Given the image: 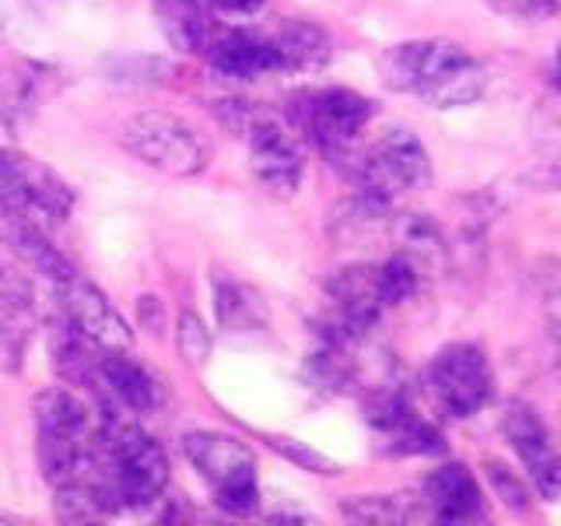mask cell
<instances>
[{
	"instance_id": "obj_1",
	"label": "cell",
	"mask_w": 561,
	"mask_h": 526,
	"mask_svg": "<svg viewBox=\"0 0 561 526\" xmlns=\"http://www.w3.org/2000/svg\"><path fill=\"white\" fill-rule=\"evenodd\" d=\"M379 81L397 95H414L435 110H456L484 95L488 70L446 39H411L379 57Z\"/></svg>"
},
{
	"instance_id": "obj_2",
	"label": "cell",
	"mask_w": 561,
	"mask_h": 526,
	"mask_svg": "<svg viewBox=\"0 0 561 526\" xmlns=\"http://www.w3.org/2000/svg\"><path fill=\"white\" fill-rule=\"evenodd\" d=\"M183 453L215 491V505L228 516H253L260 508L253 449L221 432H186Z\"/></svg>"
},
{
	"instance_id": "obj_3",
	"label": "cell",
	"mask_w": 561,
	"mask_h": 526,
	"mask_svg": "<svg viewBox=\"0 0 561 526\" xmlns=\"http://www.w3.org/2000/svg\"><path fill=\"white\" fill-rule=\"evenodd\" d=\"M376 105L351 88H323L291 102V123L337 165L358 162V140Z\"/></svg>"
},
{
	"instance_id": "obj_4",
	"label": "cell",
	"mask_w": 561,
	"mask_h": 526,
	"mask_svg": "<svg viewBox=\"0 0 561 526\" xmlns=\"http://www.w3.org/2000/svg\"><path fill=\"white\" fill-rule=\"evenodd\" d=\"M75 207V193L49 165L0 148V218H22L53 232Z\"/></svg>"
},
{
	"instance_id": "obj_5",
	"label": "cell",
	"mask_w": 561,
	"mask_h": 526,
	"mask_svg": "<svg viewBox=\"0 0 561 526\" xmlns=\"http://www.w3.org/2000/svg\"><path fill=\"white\" fill-rule=\"evenodd\" d=\"M119 137H123V148L134 158H140L145 165L165 175H175V180L197 175L210 162L207 137L175 113H162V110L137 113L127 119V127H123Z\"/></svg>"
},
{
	"instance_id": "obj_6",
	"label": "cell",
	"mask_w": 561,
	"mask_h": 526,
	"mask_svg": "<svg viewBox=\"0 0 561 526\" xmlns=\"http://www.w3.org/2000/svg\"><path fill=\"white\" fill-rule=\"evenodd\" d=\"M425 393L446 418H473L495 400L488 355L470 341H453L421 373Z\"/></svg>"
},
{
	"instance_id": "obj_7",
	"label": "cell",
	"mask_w": 561,
	"mask_h": 526,
	"mask_svg": "<svg viewBox=\"0 0 561 526\" xmlns=\"http://www.w3.org/2000/svg\"><path fill=\"white\" fill-rule=\"evenodd\" d=\"M355 175H358V190L397 204L400 193H414L421 186H428L432 162L417 134H411L408 127H390L365 151H358Z\"/></svg>"
},
{
	"instance_id": "obj_8",
	"label": "cell",
	"mask_w": 561,
	"mask_h": 526,
	"mask_svg": "<svg viewBox=\"0 0 561 526\" xmlns=\"http://www.w3.org/2000/svg\"><path fill=\"white\" fill-rule=\"evenodd\" d=\"M245 145H250V165H253L256 183L267 190L271 197H280V201L295 197L298 183H302L306 151H302V140L295 137L291 123L267 113L250 134H245Z\"/></svg>"
},
{
	"instance_id": "obj_9",
	"label": "cell",
	"mask_w": 561,
	"mask_h": 526,
	"mask_svg": "<svg viewBox=\"0 0 561 526\" xmlns=\"http://www.w3.org/2000/svg\"><path fill=\"white\" fill-rule=\"evenodd\" d=\"M502 435L516 449V456L526 467V478L540 491L543 499H561V456L551 446L548 425L537 418L534 408L523 400H513L502 411Z\"/></svg>"
},
{
	"instance_id": "obj_10",
	"label": "cell",
	"mask_w": 561,
	"mask_h": 526,
	"mask_svg": "<svg viewBox=\"0 0 561 526\" xmlns=\"http://www.w3.org/2000/svg\"><path fill=\"white\" fill-rule=\"evenodd\" d=\"M53 288H57V298L64 306V320L70 327H78L84 338L95 341L102 351H127L134 344L130 323L110 306V298H105L92 281L75 274Z\"/></svg>"
},
{
	"instance_id": "obj_11",
	"label": "cell",
	"mask_w": 561,
	"mask_h": 526,
	"mask_svg": "<svg viewBox=\"0 0 561 526\" xmlns=\"http://www.w3.org/2000/svg\"><path fill=\"white\" fill-rule=\"evenodd\" d=\"M421 495L428 505V519L463 526V523H484V495L481 484L473 481V473L463 464H438L425 484Z\"/></svg>"
},
{
	"instance_id": "obj_12",
	"label": "cell",
	"mask_w": 561,
	"mask_h": 526,
	"mask_svg": "<svg viewBox=\"0 0 561 526\" xmlns=\"http://www.w3.org/2000/svg\"><path fill=\"white\" fill-rule=\"evenodd\" d=\"M207 64L225 78H260L280 67V53L274 46V35H260L250 28H228L218 32L204 49Z\"/></svg>"
},
{
	"instance_id": "obj_13",
	"label": "cell",
	"mask_w": 561,
	"mask_h": 526,
	"mask_svg": "<svg viewBox=\"0 0 561 526\" xmlns=\"http://www.w3.org/2000/svg\"><path fill=\"white\" fill-rule=\"evenodd\" d=\"M0 228H4L0 239L8 242V250L22 263H28L35 274H43L49 285H60V281L78 274L75 263L53 245L49 232H43L39 225H28L22 218H0Z\"/></svg>"
},
{
	"instance_id": "obj_14",
	"label": "cell",
	"mask_w": 561,
	"mask_h": 526,
	"mask_svg": "<svg viewBox=\"0 0 561 526\" xmlns=\"http://www.w3.org/2000/svg\"><path fill=\"white\" fill-rule=\"evenodd\" d=\"M102 379L127 411H158L165 403L162 379L151 368L123 358L119 351H105L102 355Z\"/></svg>"
},
{
	"instance_id": "obj_15",
	"label": "cell",
	"mask_w": 561,
	"mask_h": 526,
	"mask_svg": "<svg viewBox=\"0 0 561 526\" xmlns=\"http://www.w3.org/2000/svg\"><path fill=\"white\" fill-rule=\"evenodd\" d=\"M207 0H158V22H162L172 46L186 53H204L218 35Z\"/></svg>"
},
{
	"instance_id": "obj_16",
	"label": "cell",
	"mask_w": 561,
	"mask_h": 526,
	"mask_svg": "<svg viewBox=\"0 0 561 526\" xmlns=\"http://www.w3.org/2000/svg\"><path fill=\"white\" fill-rule=\"evenodd\" d=\"M32 414L39 435H64V438H92L95 418L84 408V400H78L67 390H43L32 400Z\"/></svg>"
},
{
	"instance_id": "obj_17",
	"label": "cell",
	"mask_w": 561,
	"mask_h": 526,
	"mask_svg": "<svg viewBox=\"0 0 561 526\" xmlns=\"http://www.w3.org/2000/svg\"><path fill=\"white\" fill-rule=\"evenodd\" d=\"M274 46L285 70H320L333 53L330 35L309 22H285L274 32Z\"/></svg>"
},
{
	"instance_id": "obj_18",
	"label": "cell",
	"mask_w": 561,
	"mask_h": 526,
	"mask_svg": "<svg viewBox=\"0 0 561 526\" xmlns=\"http://www.w3.org/2000/svg\"><path fill=\"white\" fill-rule=\"evenodd\" d=\"M428 513L425 495H355L341 502V516L347 523L393 526V523H421Z\"/></svg>"
},
{
	"instance_id": "obj_19",
	"label": "cell",
	"mask_w": 561,
	"mask_h": 526,
	"mask_svg": "<svg viewBox=\"0 0 561 526\" xmlns=\"http://www.w3.org/2000/svg\"><path fill=\"white\" fill-rule=\"evenodd\" d=\"M215 316L225 330H256L267 323V309H263L260 295L232 277L215 281Z\"/></svg>"
},
{
	"instance_id": "obj_20",
	"label": "cell",
	"mask_w": 561,
	"mask_h": 526,
	"mask_svg": "<svg viewBox=\"0 0 561 526\" xmlns=\"http://www.w3.org/2000/svg\"><path fill=\"white\" fill-rule=\"evenodd\" d=\"M400 253H408L425 277H432L446 263V239L428 218H411L400 225Z\"/></svg>"
},
{
	"instance_id": "obj_21",
	"label": "cell",
	"mask_w": 561,
	"mask_h": 526,
	"mask_svg": "<svg viewBox=\"0 0 561 526\" xmlns=\"http://www.w3.org/2000/svg\"><path fill=\"white\" fill-rule=\"evenodd\" d=\"M530 285L548 333H561V256H540L530 267Z\"/></svg>"
},
{
	"instance_id": "obj_22",
	"label": "cell",
	"mask_w": 561,
	"mask_h": 526,
	"mask_svg": "<svg viewBox=\"0 0 561 526\" xmlns=\"http://www.w3.org/2000/svg\"><path fill=\"white\" fill-rule=\"evenodd\" d=\"M421 281H425V271H421L408 253H393L390 260L379 263V288H382L386 306L408 302Z\"/></svg>"
},
{
	"instance_id": "obj_23",
	"label": "cell",
	"mask_w": 561,
	"mask_h": 526,
	"mask_svg": "<svg viewBox=\"0 0 561 526\" xmlns=\"http://www.w3.org/2000/svg\"><path fill=\"white\" fill-rule=\"evenodd\" d=\"M481 470H484L488 484L495 488L499 502L508 508V513H513V516H530L534 513L530 484H526L513 467H505L502 460H491V456H488V460L481 464Z\"/></svg>"
},
{
	"instance_id": "obj_24",
	"label": "cell",
	"mask_w": 561,
	"mask_h": 526,
	"mask_svg": "<svg viewBox=\"0 0 561 526\" xmlns=\"http://www.w3.org/2000/svg\"><path fill=\"white\" fill-rule=\"evenodd\" d=\"M530 137H534V145L551 158V162H561V84H558V92L543 95L534 105Z\"/></svg>"
},
{
	"instance_id": "obj_25",
	"label": "cell",
	"mask_w": 561,
	"mask_h": 526,
	"mask_svg": "<svg viewBox=\"0 0 561 526\" xmlns=\"http://www.w3.org/2000/svg\"><path fill=\"white\" fill-rule=\"evenodd\" d=\"M175 341H180V355L190 368H204L210 358V330L193 309L180 312V327H175Z\"/></svg>"
},
{
	"instance_id": "obj_26",
	"label": "cell",
	"mask_w": 561,
	"mask_h": 526,
	"mask_svg": "<svg viewBox=\"0 0 561 526\" xmlns=\"http://www.w3.org/2000/svg\"><path fill=\"white\" fill-rule=\"evenodd\" d=\"M263 443H267L274 453L285 456L288 464L302 467V470H312V473H341V467L323 456L320 449H312L306 443H298V438H285V435H263Z\"/></svg>"
},
{
	"instance_id": "obj_27",
	"label": "cell",
	"mask_w": 561,
	"mask_h": 526,
	"mask_svg": "<svg viewBox=\"0 0 561 526\" xmlns=\"http://www.w3.org/2000/svg\"><path fill=\"white\" fill-rule=\"evenodd\" d=\"M491 11L519 18V22H540V18H554L561 11V0H484Z\"/></svg>"
},
{
	"instance_id": "obj_28",
	"label": "cell",
	"mask_w": 561,
	"mask_h": 526,
	"mask_svg": "<svg viewBox=\"0 0 561 526\" xmlns=\"http://www.w3.org/2000/svg\"><path fill=\"white\" fill-rule=\"evenodd\" d=\"M137 323L145 327L151 338H162L165 333V309L154 295H140L137 298Z\"/></svg>"
},
{
	"instance_id": "obj_29",
	"label": "cell",
	"mask_w": 561,
	"mask_h": 526,
	"mask_svg": "<svg viewBox=\"0 0 561 526\" xmlns=\"http://www.w3.org/2000/svg\"><path fill=\"white\" fill-rule=\"evenodd\" d=\"M207 4L225 14H256L267 0H207Z\"/></svg>"
},
{
	"instance_id": "obj_30",
	"label": "cell",
	"mask_w": 561,
	"mask_h": 526,
	"mask_svg": "<svg viewBox=\"0 0 561 526\" xmlns=\"http://www.w3.org/2000/svg\"><path fill=\"white\" fill-rule=\"evenodd\" d=\"M551 341H554V373L561 379V333H551Z\"/></svg>"
},
{
	"instance_id": "obj_31",
	"label": "cell",
	"mask_w": 561,
	"mask_h": 526,
	"mask_svg": "<svg viewBox=\"0 0 561 526\" xmlns=\"http://www.w3.org/2000/svg\"><path fill=\"white\" fill-rule=\"evenodd\" d=\"M558 84H561V46H558Z\"/></svg>"
}]
</instances>
